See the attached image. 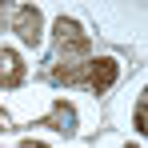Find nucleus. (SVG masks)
Masks as SVG:
<instances>
[{
  "mask_svg": "<svg viewBox=\"0 0 148 148\" xmlns=\"http://www.w3.org/2000/svg\"><path fill=\"white\" fill-rule=\"evenodd\" d=\"M116 76H120V64H116L112 56H96V60L88 64V88H92L96 96H104V92L116 84Z\"/></svg>",
  "mask_w": 148,
  "mask_h": 148,
  "instance_id": "3",
  "label": "nucleus"
},
{
  "mask_svg": "<svg viewBox=\"0 0 148 148\" xmlns=\"http://www.w3.org/2000/svg\"><path fill=\"white\" fill-rule=\"evenodd\" d=\"M52 36H56V60L52 64H80V60H92V40H88V32L68 20V16H60L56 24H52Z\"/></svg>",
  "mask_w": 148,
  "mask_h": 148,
  "instance_id": "1",
  "label": "nucleus"
},
{
  "mask_svg": "<svg viewBox=\"0 0 148 148\" xmlns=\"http://www.w3.org/2000/svg\"><path fill=\"white\" fill-rule=\"evenodd\" d=\"M40 128H52V132H60V136H72V132H76V108L64 104V100H56L52 112L40 120Z\"/></svg>",
  "mask_w": 148,
  "mask_h": 148,
  "instance_id": "4",
  "label": "nucleus"
},
{
  "mask_svg": "<svg viewBox=\"0 0 148 148\" xmlns=\"http://www.w3.org/2000/svg\"><path fill=\"white\" fill-rule=\"evenodd\" d=\"M20 148H44V144H40V140H24Z\"/></svg>",
  "mask_w": 148,
  "mask_h": 148,
  "instance_id": "9",
  "label": "nucleus"
},
{
  "mask_svg": "<svg viewBox=\"0 0 148 148\" xmlns=\"http://www.w3.org/2000/svg\"><path fill=\"white\" fill-rule=\"evenodd\" d=\"M124 148H140V144H124Z\"/></svg>",
  "mask_w": 148,
  "mask_h": 148,
  "instance_id": "10",
  "label": "nucleus"
},
{
  "mask_svg": "<svg viewBox=\"0 0 148 148\" xmlns=\"http://www.w3.org/2000/svg\"><path fill=\"white\" fill-rule=\"evenodd\" d=\"M136 112H144V116H148V88H144V96H140V104H136Z\"/></svg>",
  "mask_w": 148,
  "mask_h": 148,
  "instance_id": "7",
  "label": "nucleus"
},
{
  "mask_svg": "<svg viewBox=\"0 0 148 148\" xmlns=\"http://www.w3.org/2000/svg\"><path fill=\"white\" fill-rule=\"evenodd\" d=\"M12 128V120H8V112H0V132H8Z\"/></svg>",
  "mask_w": 148,
  "mask_h": 148,
  "instance_id": "8",
  "label": "nucleus"
},
{
  "mask_svg": "<svg viewBox=\"0 0 148 148\" xmlns=\"http://www.w3.org/2000/svg\"><path fill=\"white\" fill-rule=\"evenodd\" d=\"M24 60L12 48H0V88H20L24 84Z\"/></svg>",
  "mask_w": 148,
  "mask_h": 148,
  "instance_id": "5",
  "label": "nucleus"
},
{
  "mask_svg": "<svg viewBox=\"0 0 148 148\" xmlns=\"http://www.w3.org/2000/svg\"><path fill=\"white\" fill-rule=\"evenodd\" d=\"M132 124H136V128H140V132L148 136V116H144V112H136V116H132Z\"/></svg>",
  "mask_w": 148,
  "mask_h": 148,
  "instance_id": "6",
  "label": "nucleus"
},
{
  "mask_svg": "<svg viewBox=\"0 0 148 148\" xmlns=\"http://www.w3.org/2000/svg\"><path fill=\"white\" fill-rule=\"evenodd\" d=\"M12 32L28 48H40V40H44V16H40V8H32V4L12 8Z\"/></svg>",
  "mask_w": 148,
  "mask_h": 148,
  "instance_id": "2",
  "label": "nucleus"
}]
</instances>
